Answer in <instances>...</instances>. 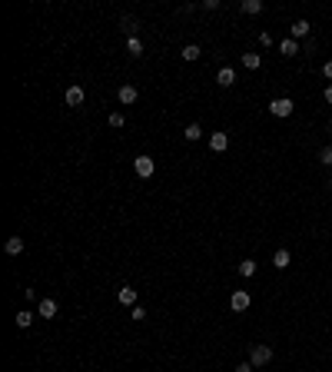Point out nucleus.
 <instances>
[{"mask_svg": "<svg viewBox=\"0 0 332 372\" xmlns=\"http://www.w3.org/2000/svg\"><path fill=\"white\" fill-rule=\"evenodd\" d=\"M292 110H296V103L289 97H279V100L269 103V113H273V117H292Z\"/></svg>", "mask_w": 332, "mask_h": 372, "instance_id": "1", "label": "nucleus"}, {"mask_svg": "<svg viewBox=\"0 0 332 372\" xmlns=\"http://www.w3.org/2000/svg\"><path fill=\"white\" fill-rule=\"evenodd\" d=\"M269 359H273V349H269V346H253V349H249V362H253L256 369H263Z\"/></svg>", "mask_w": 332, "mask_h": 372, "instance_id": "2", "label": "nucleus"}, {"mask_svg": "<svg viewBox=\"0 0 332 372\" xmlns=\"http://www.w3.org/2000/svg\"><path fill=\"white\" fill-rule=\"evenodd\" d=\"M133 166H136V176H143V180H150V176H153V156H136V160H133Z\"/></svg>", "mask_w": 332, "mask_h": 372, "instance_id": "3", "label": "nucleus"}, {"mask_svg": "<svg viewBox=\"0 0 332 372\" xmlns=\"http://www.w3.org/2000/svg\"><path fill=\"white\" fill-rule=\"evenodd\" d=\"M116 97H120V103H123V107H130V103H136V100H140V90H136V87H130V83H123V87L116 90Z\"/></svg>", "mask_w": 332, "mask_h": 372, "instance_id": "4", "label": "nucleus"}, {"mask_svg": "<svg viewBox=\"0 0 332 372\" xmlns=\"http://www.w3.org/2000/svg\"><path fill=\"white\" fill-rule=\"evenodd\" d=\"M229 306H232V312H246L249 309V293H232V299H229Z\"/></svg>", "mask_w": 332, "mask_h": 372, "instance_id": "5", "label": "nucleus"}, {"mask_svg": "<svg viewBox=\"0 0 332 372\" xmlns=\"http://www.w3.org/2000/svg\"><path fill=\"white\" fill-rule=\"evenodd\" d=\"M83 100H87L83 87H77V83H73V87H66V103H70V107H80Z\"/></svg>", "mask_w": 332, "mask_h": 372, "instance_id": "6", "label": "nucleus"}, {"mask_svg": "<svg viewBox=\"0 0 332 372\" xmlns=\"http://www.w3.org/2000/svg\"><path fill=\"white\" fill-rule=\"evenodd\" d=\"M116 299H120V306H136V289H133V286H123L120 293H116Z\"/></svg>", "mask_w": 332, "mask_h": 372, "instance_id": "7", "label": "nucleus"}, {"mask_svg": "<svg viewBox=\"0 0 332 372\" xmlns=\"http://www.w3.org/2000/svg\"><path fill=\"white\" fill-rule=\"evenodd\" d=\"M216 83H220V87H232V83H236V70L222 66L220 73H216Z\"/></svg>", "mask_w": 332, "mask_h": 372, "instance_id": "8", "label": "nucleus"}, {"mask_svg": "<svg viewBox=\"0 0 332 372\" xmlns=\"http://www.w3.org/2000/svg\"><path fill=\"white\" fill-rule=\"evenodd\" d=\"M37 312H40L44 319H54V316H56V303H54V299H40V306H37Z\"/></svg>", "mask_w": 332, "mask_h": 372, "instance_id": "9", "label": "nucleus"}, {"mask_svg": "<svg viewBox=\"0 0 332 372\" xmlns=\"http://www.w3.org/2000/svg\"><path fill=\"white\" fill-rule=\"evenodd\" d=\"M289 263H292V256H289V249H276V252H273V266H276V269H286Z\"/></svg>", "mask_w": 332, "mask_h": 372, "instance_id": "10", "label": "nucleus"}, {"mask_svg": "<svg viewBox=\"0 0 332 372\" xmlns=\"http://www.w3.org/2000/svg\"><path fill=\"white\" fill-rule=\"evenodd\" d=\"M210 146L216 150V153H222V150L229 146V136H226V133H213V136H210Z\"/></svg>", "mask_w": 332, "mask_h": 372, "instance_id": "11", "label": "nucleus"}, {"mask_svg": "<svg viewBox=\"0 0 332 372\" xmlns=\"http://www.w3.org/2000/svg\"><path fill=\"white\" fill-rule=\"evenodd\" d=\"M309 30H312L309 20H296V23H292V40H299V37H309Z\"/></svg>", "mask_w": 332, "mask_h": 372, "instance_id": "12", "label": "nucleus"}, {"mask_svg": "<svg viewBox=\"0 0 332 372\" xmlns=\"http://www.w3.org/2000/svg\"><path fill=\"white\" fill-rule=\"evenodd\" d=\"M179 57H183V60H189V63H193V60H199V57H203V50H199L196 44H186V47H183V50H179Z\"/></svg>", "mask_w": 332, "mask_h": 372, "instance_id": "13", "label": "nucleus"}, {"mask_svg": "<svg viewBox=\"0 0 332 372\" xmlns=\"http://www.w3.org/2000/svg\"><path fill=\"white\" fill-rule=\"evenodd\" d=\"M126 54L140 57V54H143V40H140V37H126Z\"/></svg>", "mask_w": 332, "mask_h": 372, "instance_id": "14", "label": "nucleus"}, {"mask_svg": "<svg viewBox=\"0 0 332 372\" xmlns=\"http://www.w3.org/2000/svg\"><path fill=\"white\" fill-rule=\"evenodd\" d=\"M239 7H243V13H263V10H266L263 0H243Z\"/></svg>", "mask_w": 332, "mask_h": 372, "instance_id": "15", "label": "nucleus"}, {"mask_svg": "<svg viewBox=\"0 0 332 372\" xmlns=\"http://www.w3.org/2000/svg\"><path fill=\"white\" fill-rule=\"evenodd\" d=\"M183 136H186L189 143H196V140H203V126H199V123H189L186 130H183Z\"/></svg>", "mask_w": 332, "mask_h": 372, "instance_id": "16", "label": "nucleus"}, {"mask_svg": "<svg viewBox=\"0 0 332 372\" xmlns=\"http://www.w3.org/2000/svg\"><path fill=\"white\" fill-rule=\"evenodd\" d=\"M279 54H286V57H296L299 54V44L292 40V37H286L282 44H279Z\"/></svg>", "mask_w": 332, "mask_h": 372, "instance_id": "17", "label": "nucleus"}, {"mask_svg": "<svg viewBox=\"0 0 332 372\" xmlns=\"http://www.w3.org/2000/svg\"><path fill=\"white\" fill-rule=\"evenodd\" d=\"M259 63H263V57L259 54H243V66L246 70H259Z\"/></svg>", "mask_w": 332, "mask_h": 372, "instance_id": "18", "label": "nucleus"}, {"mask_svg": "<svg viewBox=\"0 0 332 372\" xmlns=\"http://www.w3.org/2000/svg\"><path fill=\"white\" fill-rule=\"evenodd\" d=\"M7 252H10V256H20L23 252V240L20 236H10V240H7Z\"/></svg>", "mask_w": 332, "mask_h": 372, "instance_id": "19", "label": "nucleus"}, {"mask_svg": "<svg viewBox=\"0 0 332 372\" xmlns=\"http://www.w3.org/2000/svg\"><path fill=\"white\" fill-rule=\"evenodd\" d=\"M239 276H246V279L256 276V259H243V263H239Z\"/></svg>", "mask_w": 332, "mask_h": 372, "instance_id": "20", "label": "nucleus"}, {"mask_svg": "<svg viewBox=\"0 0 332 372\" xmlns=\"http://www.w3.org/2000/svg\"><path fill=\"white\" fill-rule=\"evenodd\" d=\"M319 163L322 166H332V146H322V150H319Z\"/></svg>", "mask_w": 332, "mask_h": 372, "instance_id": "21", "label": "nucleus"}, {"mask_svg": "<svg viewBox=\"0 0 332 372\" xmlns=\"http://www.w3.org/2000/svg\"><path fill=\"white\" fill-rule=\"evenodd\" d=\"M123 30H126V33H130V37H133V30H136V17H130V13H126V17H123Z\"/></svg>", "mask_w": 332, "mask_h": 372, "instance_id": "22", "label": "nucleus"}, {"mask_svg": "<svg viewBox=\"0 0 332 372\" xmlns=\"http://www.w3.org/2000/svg\"><path fill=\"white\" fill-rule=\"evenodd\" d=\"M30 322H33V312H17V326L20 329H27Z\"/></svg>", "mask_w": 332, "mask_h": 372, "instance_id": "23", "label": "nucleus"}, {"mask_svg": "<svg viewBox=\"0 0 332 372\" xmlns=\"http://www.w3.org/2000/svg\"><path fill=\"white\" fill-rule=\"evenodd\" d=\"M123 123H126V117H123V113H110V126H113V130H120Z\"/></svg>", "mask_w": 332, "mask_h": 372, "instance_id": "24", "label": "nucleus"}, {"mask_svg": "<svg viewBox=\"0 0 332 372\" xmlns=\"http://www.w3.org/2000/svg\"><path fill=\"white\" fill-rule=\"evenodd\" d=\"M133 319H136V322H140V319H146V309H143V306H133Z\"/></svg>", "mask_w": 332, "mask_h": 372, "instance_id": "25", "label": "nucleus"}, {"mask_svg": "<svg viewBox=\"0 0 332 372\" xmlns=\"http://www.w3.org/2000/svg\"><path fill=\"white\" fill-rule=\"evenodd\" d=\"M253 369H256L253 362H239V366H236V372H253Z\"/></svg>", "mask_w": 332, "mask_h": 372, "instance_id": "26", "label": "nucleus"}, {"mask_svg": "<svg viewBox=\"0 0 332 372\" xmlns=\"http://www.w3.org/2000/svg\"><path fill=\"white\" fill-rule=\"evenodd\" d=\"M322 73H326V77L332 80V60H329V63H326V66H322Z\"/></svg>", "mask_w": 332, "mask_h": 372, "instance_id": "27", "label": "nucleus"}, {"mask_svg": "<svg viewBox=\"0 0 332 372\" xmlns=\"http://www.w3.org/2000/svg\"><path fill=\"white\" fill-rule=\"evenodd\" d=\"M326 103H332V87H326Z\"/></svg>", "mask_w": 332, "mask_h": 372, "instance_id": "28", "label": "nucleus"}, {"mask_svg": "<svg viewBox=\"0 0 332 372\" xmlns=\"http://www.w3.org/2000/svg\"><path fill=\"white\" fill-rule=\"evenodd\" d=\"M329 130H332V120H329Z\"/></svg>", "mask_w": 332, "mask_h": 372, "instance_id": "29", "label": "nucleus"}]
</instances>
